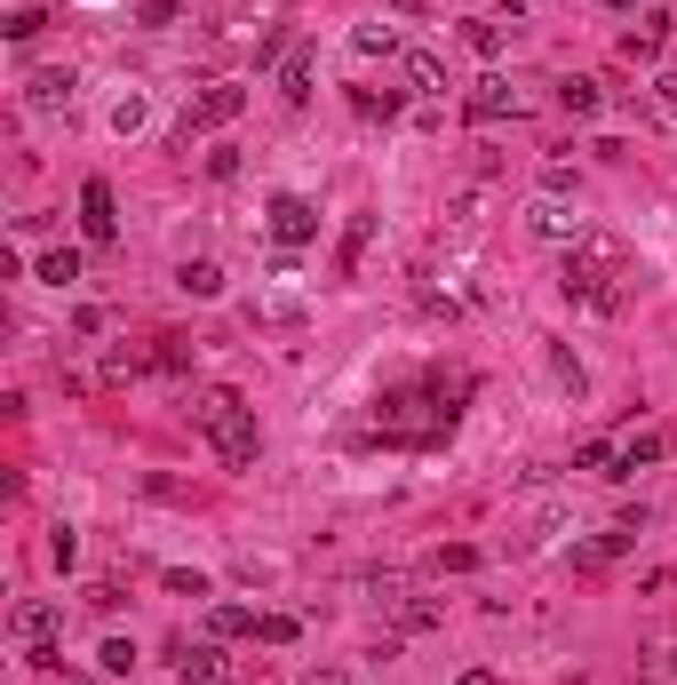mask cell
I'll use <instances>...</instances> for the list:
<instances>
[{"label":"cell","instance_id":"1","mask_svg":"<svg viewBox=\"0 0 677 685\" xmlns=\"http://www.w3.org/2000/svg\"><path fill=\"white\" fill-rule=\"evenodd\" d=\"M462 391H470L462 374H455V383H447V374H423L415 391H383L375 438H383V447H438V438H455V415H462L455 399Z\"/></svg>","mask_w":677,"mask_h":685},{"label":"cell","instance_id":"2","mask_svg":"<svg viewBox=\"0 0 677 685\" xmlns=\"http://www.w3.org/2000/svg\"><path fill=\"white\" fill-rule=\"evenodd\" d=\"M558 287H566V303H590V312H622L630 287H637V271H630V255L614 248V239H574L566 263H558Z\"/></svg>","mask_w":677,"mask_h":685},{"label":"cell","instance_id":"3","mask_svg":"<svg viewBox=\"0 0 677 685\" xmlns=\"http://www.w3.org/2000/svg\"><path fill=\"white\" fill-rule=\"evenodd\" d=\"M192 423H199V438L216 447L223 470H248L255 447H263V438H255V406H248L240 391H199V399H192Z\"/></svg>","mask_w":677,"mask_h":685},{"label":"cell","instance_id":"4","mask_svg":"<svg viewBox=\"0 0 677 685\" xmlns=\"http://www.w3.org/2000/svg\"><path fill=\"white\" fill-rule=\"evenodd\" d=\"M240 112H248V88H240V80L199 88V96H192V112H184V128H176V144H192V135H208V128H231Z\"/></svg>","mask_w":677,"mask_h":685},{"label":"cell","instance_id":"5","mask_svg":"<svg viewBox=\"0 0 677 685\" xmlns=\"http://www.w3.org/2000/svg\"><path fill=\"white\" fill-rule=\"evenodd\" d=\"M17 645H24V662L32 670H56V630H64V613L56 606H17Z\"/></svg>","mask_w":677,"mask_h":685},{"label":"cell","instance_id":"6","mask_svg":"<svg viewBox=\"0 0 677 685\" xmlns=\"http://www.w3.org/2000/svg\"><path fill=\"white\" fill-rule=\"evenodd\" d=\"M263 216H271V239H280V248H312V239H319V208L303 192H271Z\"/></svg>","mask_w":677,"mask_h":685},{"label":"cell","instance_id":"7","mask_svg":"<svg viewBox=\"0 0 677 685\" xmlns=\"http://www.w3.org/2000/svg\"><path fill=\"white\" fill-rule=\"evenodd\" d=\"M80 231H88V248H112V239H120V208H112V184L105 176L80 184Z\"/></svg>","mask_w":677,"mask_h":685},{"label":"cell","instance_id":"8","mask_svg":"<svg viewBox=\"0 0 677 685\" xmlns=\"http://www.w3.org/2000/svg\"><path fill=\"white\" fill-rule=\"evenodd\" d=\"M462 105H470V120H518V112H526V96H518L511 80H502V73H487L479 88L462 96Z\"/></svg>","mask_w":677,"mask_h":685},{"label":"cell","instance_id":"9","mask_svg":"<svg viewBox=\"0 0 677 685\" xmlns=\"http://www.w3.org/2000/svg\"><path fill=\"white\" fill-rule=\"evenodd\" d=\"M669 455V438L662 431H637V438H614V470H605V478H637V470H654Z\"/></svg>","mask_w":677,"mask_h":685},{"label":"cell","instance_id":"10","mask_svg":"<svg viewBox=\"0 0 677 685\" xmlns=\"http://www.w3.org/2000/svg\"><path fill=\"white\" fill-rule=\"evenodd\" d=\"M176 677H184V685H231V662H223V638H208V645H184V662H176Z\"/></svg>","mask_w":677,"mask_h":685},{"label":"cell","instance_id":"11","mask_svg":"<svg viewBox=\"0 0 677 685\" xmlns=\"http://www.w3.org/2000/svg\"><path fill=\"white\" fill-rule=\"evenodd\" d=\"M526 224H534L542 239H566V248H574V239H590V231H582V216H574L566 199H534V216H526Z\"/></svg>","mask_w":677,"mask_h":685},{"label":"cell","instance_id":"12","mask_svg":"<svg viewBox=\"0 0 677 685\" xmlns=\"http://www.w3.org/2000/svg\"><path fill=\"white\" fill-rule=\"evenodd\" d=\"M73 88H80L73 73H32V80H24V105H32V112H64V105H73Z\"/></svg>","mask_w":677,"mask_h":685},{"label":"cell","instance_id":"13","mask_svg":"<svg viewBox=\"0 0 677 685\" xmlns=\"http://www.w3.org/2000/svg\"><path fill=\"white\" fill-rule=\"evenodd\" d=\"M406 80H415L423 96H447V88H455L447 64H438V48H406Z\"/></svg>","mask_w":677,"mask_h":685},{"label":"cell","instance_id":"14","mask_svg":"<svg viewBox=\"0 0 677 685\" xmlns=\"http://www.w3.org/2000/svg\"><path fill=\"white\" fill-rule=\"evenodd\" d=\"M176 287L199 295V303H216V295H223V263H208V255H199V263H176Z\"/></svg>","mask_w":677,"mask_h":685},{"label":"cell","instance_id":"15","mask_svg":"<svg viewBox=\"0 0 677 685\" xmlns=\"http://www.w3.org/2000/svg\"><path fill=\"white\" fill-rule=\"evenodd\" d=\"M280 96H287V105L312 96V48H287V56H280Z\"/></svg>","mask_w":677,"mask_h":685},{"label":"cell","instance_id":"16","mask_svg":"<svg viewBox=\"0 0 677 685\" xmlns=\"http://www.w3.org/2000/svg\"><path fill=\"white\" fill-rule=\"evenodd\" d=\"M351 112H359V120H398V112H406V96H398V88H359V96H351Z\"/></svg>","mask_w":677,"mask_h":685},{"label":"cell","instance_id":"17","mask_svg":"<svg viewBox=\"0 0 677 685\" xmlns=\"http://www.w3.org/2000/svg\"><path fill=\"white\" fill-rule=\"evenodd\" d=\"M32 280H48V287H73V280H80V255H73V248H48L41 263H32Z\"/></svg>","mask_w":677,"mask_h":685},{"label":"cell","instance_id":"18","mask_svg":"<svg viewBox=\"0 0 677 685\" xmlns=\"http://www.w3.org/2000/svg\"><path fill=\"white\" fill-rule=\"evenodd\" d=\"M208 630L216 638H255V606H208Z\"/></svg>","mask_w":677,"mask_h":685},{"label":"cell","instance_id":"19","mask_svg":"<svg viewBox=\"0 0 677 685\" xmlns=\"http://www.w3.org/2000/svg\"><path fill=\"white\" fill-rule=\"evenodd\" d=\"M558 105H566L574 120H590V112L605 105V96H598V80H558Z\"/></svg>","mask_w":677,"mask_h":685},{"label":"cell","instance_id":"20","mask_svg":"<svg viewBox=\"0 0 677 685\" xmlns=\"http://www.w3.org/2000/svg\"><path fill=\"white\" fill-rule=\"evenodd\" d=\"M542 359H550V383H558L566 399H582V367H574V359L558 351V342H542Z\"/></svg>","mask_w":677,"mask_h":685},{"label":"cell","instance_id":"21","mask_svg":"<svg viewBox=\"0 0 677 685\" xmlns=\"http://www.w3.org/2000/svg\"><path fill=\"white\" fill-rule=\"evenodd\" d=\"M351 48H359V56H391V48H398V24H359Z\"/></svg>","mask_w":677,"mask_h":685},{"label":"cell","instance_id":"22","mask_svg":"<svg viewBox=\"0 0 677 685\" xmlns=\"http://www.w3.org/2000/svg\"><path fill=\"white\" fill-rule=\"evenodd\" d=\"M391 613H398V630H430V622H438V598H415V590H406Z\"/></svg>","mask_w":677,"mask_h":685},{"label":"cell","instance_id":"23","mask_svg":"<svg viewBox=\"0 0 677 685\" xmlns=\"http://www.w3.org/2000/svg\"><path fill=\"white\" fill-rule=\"evenodd\" d=\"M255 638H263V645H295L303 622H295V613H255Z\"/></svg>","mask_w":677,"mask_h":685},{"label":"cell","instance_id":"24","mask_svg":"<svg viewBox=\"0 0 677 685\" xmlns=\"http://www.w3.org/2000/svg\"><path fill=\"white\" fill-rule=\"evenodd\" d=\"M367 239H375V216H351V231H343V271H359Z\"/></svg>","mask_w":677,"mask_h":685},{"label":"cell","instance_id":"25","mask_svg":"<svg viewBox=\"0 0 677 685\" xmlns=\"http://www.w3.org/2000/svg\"><path fill=\"white\" fill-rule=\"evenodd\" d=\"M462 41L479 48V56H502V24H487V17H470V24H462Z\"/></svg>","mask_w":677,"mask_h":685},{"label":"cell","instance_id":"26","mask_svg":"<svg viewBox=\"0 0 677 685\" xmlns=\"http://www.w3.org/2000/svg\"><path fill=\"white\" fill-rule=\"evenodd\" d=\"M160 581H167V590H176V598H208V574H192V566H167Z\"/></svg>","mask_w":677,"mask_h":685},{"label":"cell","instance_id":"27","mask_svg":"<svg viewBox=\"0 0 677 685\" xmlns=\"http://www.w3.org/2000/svg\"><path fill=\"white\" fill-rule=\"evenodd\" d=\"M574 470H614V438H590V447H574Z\"/></svg>","mask_w":677,"mask_h":685},{"label":"cell","instance_id":"28","mask_svg":"<svg viewBox=\"0 0 677 685\" xmlns=\"http://www.w3.org/2000/svg\"><path fill=\"white\" fill-rule=\"evenodd\" d=\"M48 558H56L64 574H73V558H80V534H73V526H56V534H48Z\"/></svg>","mask_w":677,"mask_h":685},{"label":"cell","instance_id":"29","mask_svg":"<svg viewBox=\"0 0 677 685\" xmlns=\"http://www.w3.org/2000/svg\"><path fill=\"white\" fill-rule=\"evenodd\" d=\"M105 670H112V677L135 670V645H128V638H105Z\"/></svg>","mask_w":677,"mask_h":685},{"label":"cell","instance_id":"30","mask_svg":"<svg viewBox=\"0 0 677 685\" xmlns=\"http://www.w3.org/2000/svg\"><path fill=\"white\" fill-rule=\"evenodd\" d=\"M112 128H120V135L144 128V96H120V105H112Z\"/></svg>","mask_w":677,"mask_h":685},{"label":"cell","instance_id":"31","mask_svg":"<svg viewBox=\"0 0 677 685\" xmlns=\"http://www.w3.org/2000/svg\"><path fill=\"white\" fill-rule=\"evenodd\" d=\"M479 566V551H470V542H455V551H438V574H470Z\"/></svg>","mask_w":677,"mask_h":685},{"label":"cell","instance_id":"32","mask_svg":"<svg viewBox=\"0 0 677 685\" xmlns=\"http://www.w3.org/2000/svg\"><path fill=\"white\" fill-rule=\"evenodd\" d=\"M41 24H48V17H41V9H17V17H9V41H17V48H24V41H32V32H41Z\"/></svg>","mask_w":677,"mask_h":685},{"label":"cell","instance_id":"33","mask_svg":"<svg viewBox=\"0 0 677 685\" xmlns=\"http://www.w3.org/2000/svg\"><path fill=\"white\" fill-rule=\"evenodd\" d=\"M662 48V24H646V32H630V41H622V56H654Z\"/></svg>","mask_w":677,"mask_h":685},{"label":"cell","instance_id":"34","mask_svg":"<svg viewBox=\"0 0 677 685\" xmlns=\"http://www.w3.org/2000/svg\"><path fill=\"white\" fill-rule=\"evenodd\" d=\"M542 192H550V199H558V192H574V167H566V160H550V167H542Z\"/></svg>","mask_w":677,"mask_h":685},{"label":"cell","instance_id":"35","mask_svg":"<svg viewBox=\"0 0 677 685\" xmlns=\"http://www.w3.org/2000/svg\"><path fill=\"white\" fill-rule=\"evenodd\" d=\"M295 685H351V670H303Z\"/></svg>","mask_w":677,"mask_h":685},{"label":"cell","instance_id":"36","mask_svg":"<svg viewBox=\"0 0 677 685\" xmlns=\"http://www.w3.org/2000/svg\"><path fill=\"white\" fill-rule=\"evenodd\" d=\"M654 96H662V105L677 112V73H662V80H654Z\"/></svg>","mask_w":677,"mask_h":685},{"label":"cell","instance_id":"37","mask_svg":"<svg viewBox=\"0 0 677 685\" xmlns=\"http://www.w3.org/2000/svg\"><path fill=\"white\" fill-rule=\"evenodd\" d=\"M455 685H494V670H462V677H455Z\"/></svg>","mask_w":677,"mask_h":685},{"label":"cell","instance_id":"38","mask_svg":"<svg viewBox=\"0 0 677 685\" xmlns=\"http://www.w3.org/2000/svg\"><path fill=\"white\" fill-rule=\"evenodd\" d=\"M605 9H614V17H630V9H637V0H605Z\"/></svg>","mask_w":677,"mask_h":685},{"label":"cell","instance_id":"39","mask_svg":"<svg viewBox=\"0 0 677 685\" xmlns=\"http://www.w3.org/2000/svg\"><path fill=\"white\" fill-rule=\"evenodd\" d=\"M669 677H677V654H669Z\"/></svg>","mask_w":677,"mask_h":685},{"label":"cell","instance_id":"40","mask_svg":"<svg viewBox=\"0 0 677 685\" xmlns=\"http://www.w3.org/2000/svg\"><path fill=\"white\" fill-rule=\"evenodd\" d=\"M56 685H64V677H56Z\"/></svg>","mask_w":677,"mask_h":685}]
</instances>
